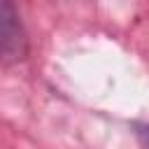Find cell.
<instances>
[{"label": "cell", "instance_id": "1", "mask_svg": "<svg viewBox=\"0 0 149 149\" xmlns=\"http://www.w3.org/2000/svg\"><path fill=\"white\" fill-rule=\"evenodd\" d=\"M28 56V35L14 0H0V63H19Z\"/></svg>", "mask_w": 149, "mask_h": 149}, {"label": "cell", "instance_id": "2", "mask_svg": "<svg viewBox=\"0 0 149 149\" xmlns=\"http://www.w3.org/2000/svg\"><path fill=\"white\" fill-rule=\"evenodd\" d=\"M137 135H140L142 144L149 149V126H137Z\"/></svg>", "mask_w": 149, "mask_h": 149}]
</instances>
